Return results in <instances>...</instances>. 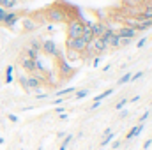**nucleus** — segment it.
<instances>
[{
    "label": "nucleus",
    "mask_w": 152,
    "mask_h": 150,
    "mask_svg": "<svg viewBox=\"0 0 152 150\" xmlns=\"http://www.w3.org/2000/svg\"><path fill=\"white\" fill-rule=\"evenodd\" d=\"M18 5V0H0V7L5 11H11Z\"/></svg>",
    "instance_id": "9d476101"
},
{
    "label": "nucleus",
    "mask_w": 152,
    "mask_h": 150,
    "mask_svg": "<svg viewBox=\"0 0 152 150\" xmlns=\"http://www.w3.org/2000/svg\"><path fill=\"white\" fill-rule=\"evenodd\" d=\"M20 66H21V69L23 71H27V73H36V60L34 58H30V57H27V55H23L21 57V60H20Z\"/></svg>",
    "instance_id": "20e7f679"
},
{
    "label": "nucleus",
    "mask_w": 152,
    "mask_h": 150,
    "mask_svg": "<svg viewBox=\"0 0 152 150\" xmlns=\"http://www.w3.org/2000/svg\"><path fill=\"white\" fill-rule=\"evenodd\" d=\"M41 50H42L46 55H50V57H58V50H57V46H55L53 41H44L42 46H41Z\"/></svg>",
    "instance_id": "423d86ee"
},
{
    "label": "nucleus",
    "mask_w": 152,
    "mask_h": 150,
    "mask_svg": "<svg viewBox=\"0 0 152 150\" xmlns=\"http://www.w3.org/2000/svg\"><path fill=\"white\" fill-rule=\"evenodd\" d=\"M87 94H88V90H80V92H76V99H83Z\"/></svg>",
    "instance_id": "4be33fe9"
},
{
    "label": "nucleus",
    "mask_w": 152,
    "mask_h": 150,
    "mask_svg": "<svg viewBox=\"0 0 152 150\" xmlns=\"http://www.w3.org/2000/svg\"><path fill=\"white\" fill-rule=\"evenodd\" d=\"M73 90H75V88H64V90H58L57 95H66V94H71Z\"/></svg>",
    "instance_id": "412c9836"
},
{
    "label": "nucleus",
    "mask_w": 152,
    "mask_h": 150,
    "mask_svg": "<svg viewBox=\"0 0 152 150\" xmlns=\"http://www.w3.org/2000/svg\"><path fill=\"white\" fill-rule=\"evenodd\" d=\"M106 48H108V46L101 41V37H94L88 44H87L85 51H87V53H90V55H99V53H103Z\"/></svg>",
    "instance_id": "f03ea898"
},
{
    "label": "nucleus",
    "mask_w": 152,
    "mask_h": 150,
    "mask_svg": "<svg viewBox=\"0 0 152 150\" xmlns=\"http://www.w3.org/2000/svg\"><path fill=\"white\" fill-rule=\"evenodd\" d=\"M129 79H131V73H126V74L118 79V85H124V83H127Z\"/></svg>",
    "instance_id": "a211bd4d"
},
{
    "label": "nucleus",
    "mask_w": 152,
    "mask_h": 150,
    "mask_svg": "<svg viewBox=\"0 0 152 150\" xmlns=\"http://www.w3.org/2000/svg\"><path fill=\"white\" fill-rule=\"evenodd\" d=\"M126 103H127V99H120V101L115 104V108H117V110H122V108L126 106Z\"/></svg>",
    "instance_id": "6ab92c4d"
},
{
    "label": "nucleus",
    "mask_w": 152,
    "mask_h": 150,
    "mask_svg": "<svg viewBox=\"0 0 152 150\" xmlns=\"http://www.w3.org/2000/svg\"><path fill=\"white\" fill-rule=\"evenodd\" d=\"M48 16H50L53 21H62V20H64V12H62V9H51V11L48 12Z\"/></svg>",
    "instance_id": "6e6552de"
},
{
    "label": "nucleus",
    "mask_w": 152,
    "mask_h": 150,
    "mask_svg": "<svg viewBox=\"0 0 152 150\" xmlns=\"http://www.w3.org/2000/svg\"><path fill=\"white\" fill-rule=\"evenodd\" d=\"M90 27H92L94 37H101V36L104 34V30H106V25H104V23H96V25H90Z\"/></svg>",
    "instance_id": "0eeeda50"
},
{
    "label": "nucleus",
    "mask_w": 152,
    "mask_h": 150,
    "mask_svg": "<svg viewBox=\"0 0 152 150\" xmlns=\"http://www.w3.org/2000/svg\"><path fill=\"white\" fill-rule=\"evenodd\" d=\"M145 42H147V37H142L140 41H138V44H136V48H142V46H143Z\"/></svg>",
    "instance_id": "a878e982"
},
{
    "label": "nucleus",
    "mask_w": 152,
    "mask_h": 150,
    "mask_svg": "<svg viewBox=\"0 0 152 150\" xmlns=\"http://www.w3.org/2000/svg\"><path fill=\"white\" fill-rule=\"evenodd\" d=\"M7 14H9V11H5V9L0 7V23H2V25H4V21L7 20Z\"/></svg>",
    "instance_id": "f3484780"
},
{
    "label": "nucleus",
    "mask_w": 152,
    "mask_h": 150,
    "mask_svg": "<svg viewBox=\"0 0 152 150\" xmlns=\"http://www.w3.org/2000/svg\"><path fill=\"white\" fill-rule=\"evenodd\" d=\"M142 131H143V124H138L136 127H133V129L127 133V140H131V138H136V136H138Z\"/></svg>",
    "instance_id": "9b49d317"
},
{
    "label": "nucleus",
    "mask_w": 152,
    "mask_h": 150,
    "mask_svg": "<svg viewBox=\"0 0 152 150\" xmlns=\"http://www.w3.org/2000/svg\"><path fill=\"white\" fill-rule=\"evenodd\" d=\"M2 143H4V140H2V138H0V145H2Z\"/></svg>",
    "instance_id": "c85d7f7f"
},
{
    "label": "nucleus",
    "mask_w": 152,
    "mask_h": 150,
    "mask_svg": "<svg viewBox=\"0 0 152 150\" xmlns=\"http://www.w3.org/2000/svg\"><path fill=\"white\" fill-rule=\"evenodd\" d=\"M113 138H115V134H113V133H108V134H106V138H104V140L101 141V145H103V147H104V145H110Z\"/></svg>",
    "instance_id": "2eb2a0df"
},
{
    "label": "nucleus",
    "mask_w": 152,
    "mask_h": 150,
    "mask_svg": "<svg viewBox=\"0 0 152 150\" xmlns=\"http://www.w3.org/2000/svg\"><path fill=\"white\" fill-rule=\"evenodd\" d=\"M73 141V136L69 134V136H64V141H62V145H60V149L58 150H66L67 147H69V143Z\"/></svg>",
    "instance_id": "4468645a"
},
{
    "label": "nucleus",
    "mask_w": 152,
    "mask_h": 150,
    "mask_svg": "<svg viewBox=\"0 0 152 150\" xmlns=\"http://www.w3.org/2000/svg\"><path fill=\"white\" fill-rule=\"evenodd\" d=\"M113 94V88H110V90H106V92H103V94H99L97 97H94V103H101L103 99H106L108 95H112Z\"/></svg>",
    "instance_id": "ddd939ff"
},
{
    "label": "nucleus",
    "mask_w": 152,
    "mask_h": 150,
    "mask_svg": "<svg viewBox=\"0 0 152 150\" xmlns=\"http://www.w3.org/2000/svg\"><path fill=\"white\" fill-rule=\"evenodd\" d=\"M5 81H7V83H11V81H12V67H9V69H7V78H5Z\"/></svg>",
    "instance_id": "5701e85b"
},
{
    "label": "nucleus",
    "mask_w": 152,
    "mask_h": 150,
    "mask_svg": "<svg viewBox=\"0 0 152 150\" xmlns=\"http://www.w3.org/2000/svg\"><path fill=\"white\" fill-rule=\"evenodd\" d=\"M115 34H117L120 39H134L138 32H136L134 28H131V27H120Z\"/></svg>",
    "instance_id": "39448f33"
},
{
    "label": "nucleus",
    "mask_w": 152,
    "mask_h": 150,
    "mask_svg": "<svg viewBox=\"0 0 152 150\" xmlns=\"http://www.w3.org/2000/svg\"><path fill=\"white\" fill-rule=\"evenodd\" d=\"M149 115H151V113H149V111H145V113H143V115L140 117V124H142V122H145V120L149 118Z\"/></svg>",
    "instance_id": "393cba45"
},
{
    "label": "nucleus",
    "mask_w": 152,
    "mask_h": 150,
    "mask_svg": "<svg viewBox=\"0 0 152 150\" xmlns=\"http://www.w3.org/2000/svg\"><path fill=\"white\" fill-rule=\"evenodd\" d=\"M36 27V23L30 20V18H25V30H30V28H34Z\"/></svg>",
    "instance_id": "dca6fc26"
},
{
    "label": "nucleus",
    "mask_w": 152,
    "mask_h": 150,
    "mask_svg": "<svg viewBox=\"0 0 152 150\" xmlns=\"http://www.w3.org/2000/svg\"><path fill=\"white\" fill-rule=\"evenodd\" d=\"M66 46H67V50H75V51H78V53H83L85 48H87V42H85L81 37H76V39H69L67 37Z\"/></svg>",
    "instance_id": "7ed1b4c3"
},
{
    "label": "nucleus",
    "mask_w": 152,
    "mask_h": 150,
    "mask_svg": "<svg viewBox=\"0 0 152 150\" xmlns=\"http://www.w3.org/2000/svg\"><path fill=\"white\" fill-rule=\"evenodd\" d=\"M83 30H85V23H81L80 20H73V21H69V25H67V37L69 39L81 37Z\"/></svg>",
    "instance_id": "f257e3e1"
},
{
    "label": "nucleus",
    "mask_w": 152,
    "mask_h": 150,
    "mask_svg": "<svg viewBox=\"0 0 152 150\" xmlns=\"http://www.w3.org/2000/svg\"><path fill=\"white\" fill-rule=\"evenodd\" d=\"M9 120H11V122H18V118H16V115H9Z\"/></svg>",
    "instance_id": "cd10ccee"
},
{
    "label": "nucleus",
    "mask_w": 152,
    "mask_h": 150,
    "mask_svg": "<svg viewBox=\"0 0 152 150\" xmlns=\"http://www.w3.org/2000/svg\"><path fill=\"white\" fill-rule=\"evenodd\" d=\"M60 71H62V74H71V73H73V67L67 64V60H62V64H60Z\"/></svg>",
    "instance_id": "f8f14e48"
},
{
    "label": "nucleus",
    "mask_w": 152,
    "mask_h": 150,
    "mask_svg": "<svg viewBox=\"0 0 152 150\" xmlns=\"http://www.w3.org/2000/svg\"><path fill=\"white\" fill-rule=\"evenodd\" d=\"M69 58H71V60L80 58V53H78V51H75V50H69Z\"/></svg>",
    "instance_id": "aec40b11"
},
{
    "label": "nucleus",
    "mask_w": 152,
    "mask_h": 150,
    "mask_svg": "<svg viewBox=\"0 0 152 150\" xmlns=\"http://www.w3.org/2000/svg\"><path fill=\"white\" fill-rule=\"evenodd\" d=\"M151 145H152V140H147V141L143 143V149L147 150V149H149V147H151Z\"/></svg>",
    "instance_id": "bb28decb"
},
{
    "label": "nucleus",
    "mask_w": 152,
    "mask_h": 150,
    "mask_svg": "<svg viewBox=\"0 0 152 150\" xmlns=\"http://www.w3.org/2000/svg\"><path fill=\"white\" fill-rule=\"evenodd\" d=\"M142 76H143V73L140 71V73H136V74H131V79H133V81H136V79H138V78H142Z\"/></svg>",
    "instance_id": "b1692460"
},
{
    "label": "nucleus",
    "mask_w": 152,
    "mask_h": 150,
    "mask_svg": "<svg viewBox=\"0 0 152 150\" xmlns=\"http://www.w3.org/2000/svg\"><path fill=\"white\" fill-rule=\"evenodd\" d=\"M81 39L88 44L92 39H94V34H92V27L90 25H85V30H83V34H81Z\"/></svg>",
    "instance_id": "1a4fd4ad"
}]
</instances>
